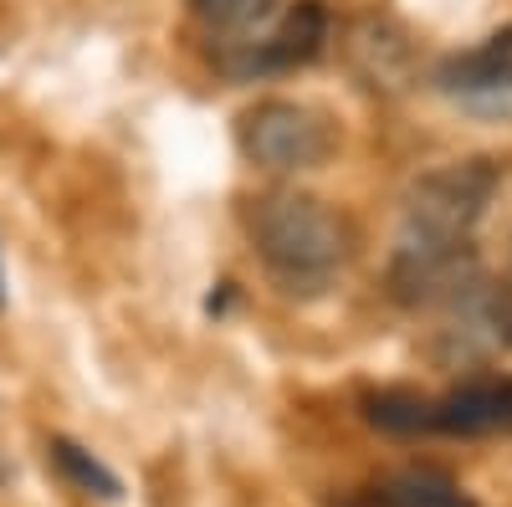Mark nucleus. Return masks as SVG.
Returning <instances> with one entry per match:
<instances>
[{"mask_svg":"<svg viewBox=\"0 0 512 507\" xmlns=\"http://www.w3.org/2000/svg\"><path fill=\"white\" fill-rule=\"evenodd\" d=\"M251 241H256V257L267 262V272L287 292H323L354 251L349 221L303 190H272L256 200Z\"/></svg>","mask_w":512,"mask_h":507,"instance_id":"1","label":"nucleus"},{"mask_svg":"<svg viewBox=\"0 0 512 507\" xmlns=\"http://www.w3.org/2000/svg\"><path fill=\"white\" fill-rule=\"evenodd\" d=\"M497 164L492 159H461L446 169H431L425 180H415L405 200V246H472L477 221L487 216V205L497 195Z\"/></svg>","mask_w":512,"mask_h":507,"instance_id":"2","label":"nucleus"},{"mask_svg":"<svg viewBox=\"0 0 512 507\" xmlns=\"http://www.w3.org/2000/svg\"><path fill=\"white\" fill-rule=\"evenodd\" d=\"M236 144H241L246 164L267 169V175H303V169H318L333 154V129L308 103L267 98L241 113Z\"/></svg>","mask_w":512,"mask_h":507,"instance_id":"3","label":"nucleus"},{"mask_svg":"<svg viewBox=\"0 0 512 507\" xmlns=\"http://www.w3.org/2000/svg\"><path fill=\"white\" fill-rule=\"evenodd\" d=\"M328 47V11L323 0H297L277 21L251 31L241 41H221V72L231 77H262V72H292L308 67Z\"/></svg>","mask_w":512,"mask_h":507,"instance_id":"4","label":"nucleus"},{"mask_svg":"<svg viewBox=\"0 0 512 507\" xmlns=\"http://www.w3.org/2000/svg\"><path fill=\"white\" fill-rule=\"evenodd\" d=\"M436 82L456 108L477 113V118L512 123V26L487 36L482 47L441 62Z\"/></svg>","mask_w":512,"mask_h":507,"instance_id":"5","label":"nucleus"},{"mask_svg":"<svg viewBox=\"0 0 512 507\" xmlns=\"http://www.w3.org/2000/svg\"><path fill=\"white\" fill-rule=\"evenodd\" d=\"M344 57L354 67V77L374 93H400L410 88L415 77V52H410V36L379 16H364L349 26V41H344Z\"/></svg>","mask_w":512,"mask_h":507,"instance_id":"6","label":"nucleus"},{"mask_svg":"<svg viewBox=\"0 0 512 507\" xmlns=\"http://www.w3.org/2000/svg\"><path fill=\"white\" fill-rule=\"evenodd\" d=\"M431 431L441 436H502L512 431V379H472L431 405Z\"/></svg>","mask_w":512,"mask_h":507,"instance_id":"7","label":"nucleus"},{"mask_svg":"<svg viewBox=\"0 0 512 507\" xmlns=\"http://www.w3.org/2000/svg\"><path fill=\"white\" fill-rule=\"evenodd\" d=\"M359 507H477V502L441 467H400L379 477L369 492H359Z\"/></svg>","mask_w":512,"mask_h":507,"instance_id":"8","label":"nucleus"},{"mask_svg":"<svg viewBox=\"0 0 512 507\" xmlns=\"http://www.w3.org/2000/svg\"><path fill=\"white\" fill-rule=\"evenodd\" d=\"M190 11L216 31V36H251V31H262L272 16H277V0H190Z\"/></svg>","mask_w":512,"mask_h":507,"instance_id":"9","label":"nucleus"},{"mask_svg":"<svg viewBox=\"0 0 512 507\" xmlns=\"http://www.w3.org/2000/svg\"><path fill=\"white\" fill-rule=\"evenodd\" d=\"M364 405H369V420H374L379 431H390V436H420V431H431V405L436 400H425L415 390H379Z\"/></svg>","mask_w":512,"mask_h":507,"instance_id":"10","label":"nucleus"},{"mask_svg":"<svg viewBox=\"0 0 512 507\" xmlns=\"http://www.w3.org/2000/svg\"><path fill=\"white\" fill-rule=\"evenodd\" d=\"M52 461H57V472L77 487V492H88V497H118L123 487H118V477L103 467V461L93 456V451H82L77 441H67V436H57L52 441Z\"/></svg>","mask_w":512,"mask_h":507,"instance_id":"11","label":"nucleus"},{"mask_svg":"<svg viewBox=\"0 0 512 507\" xmlns=\"http://www.w3.org/2000/svg\"><path fill=\"white\" fill-rule=\"evenodd\" d=\"M482 318H487V328L502 338V344H512V277H502V282H492V287H487V298H482Z\"/></svg>","mask_w":512,"mask_h":507,"instance_id":"12","label":"nucleus"},{"mask_svg":"<svg viewBox=\"0 0 512 507\" xmlns=\"http://www.w3.org/2000/svg\"><path fill=\"white\" fill-rule=\"evenodd\" d=\"M0 303H6V277H0Z\"/></svg>","mask_w":512,"mask_h":507,"instance_id":"13","label":"nucleus"}]
</instances>
